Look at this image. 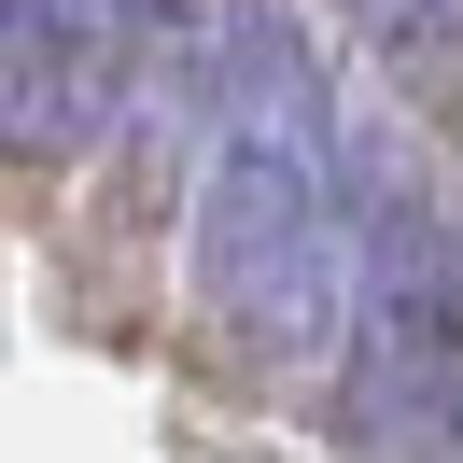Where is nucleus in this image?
<instances>
[{
    "label": "nucleus",
    "instance_id": "obj_4",
    "mask_svg": "<svg viewBox=\"0 0 463 463\" xmlns=\"http://www.w3.org/2000/svg\"><path fill=\"white\" fill-rule=\"evenodd\" d=\"M85 14H113V29L141 43V57H155V29H169V0H85Z\"/></svg>",
    "mask_w": 463,
    "mask_h": 463
},
{
    "label": "nucleus",
    "instance_id": "obj_1",
    "mask_svg": "<svg viewBox=\"0 0 463 463\" xmlns=\"http://www.w3.org/2000/svg\"><path fill=\"white\" fill-rule=\"evenodd\" d=\"M197 85V309L253 379L337 365V85L295 0H225Z\"/></svg>",
    "mask_w": 463,
    "mask_h": 463
},
{
    "label": "nucleus",
    "instance_id": "obj_3",
    "mask_svg": "<svg viewBox=\"0 0 463 463\" xmlns=\"http://www.w3.org/2000/svg\"><path fill=\"white\" fill-rule=\"evenodd\" d=\"M393 85H463V0H365Z\"/></svg>",
    "mask_w": 463,
    "mask_h": 463
},
{
    "label": "nucleus",
    "instance_id": "obj_2",
    "mask_svg": "<svg viewBox=\"0 0 463 463\" xmlns=\"http://www.w3.org/2000/svg\"><path fill=\"white\" fill-rule=\"evenodd\" d=\"M127 85H141V43L113 14H85V0H0V155L14 169L99 155Z\"/></svg>",
    "mask_w": 463,
    "mask_h": 463
}]
</instances>
